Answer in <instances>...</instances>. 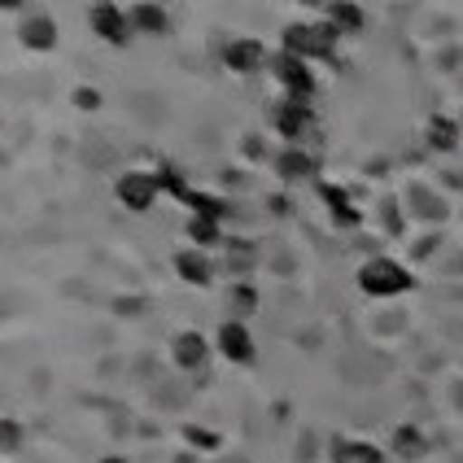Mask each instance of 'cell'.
Listing matches in <instances>:
<instances>
[{"mask_svg": "<svg viewBox=\"0 0 463 463\" xmlns=\"http://www.w3.org/2000/svg\"><path fill=\"white\" fill-rule=\"evenodd\" d=\"M180 202L193 206V214H210V219H223V214H228V206H223L219 197H210V193H193V188H188Z\"/></svg>", "mask_w": 463, "mask_h": 463, "instance_id": "obj_21", "label": "cell"}, {"mask_svg": "<svg viewBox=\"0 0 463 463\" xmlns=\"http://www.w3.org/2000/svg\"><path fill=\"white\" fill-rule=\"evenodd\" d=\"M333 455L336 463H385L376 446H363V441H341V446H333Z\"/></svg>", "mask_w": 463, "mask_h": 463, "instance_id": "obj_19", "label": "cell"}, {"mask_svg": "<svg viewBox=\"0 0 463 463\" xmlns=\"http://www.w3.org/2000/svg\"><path fill=\"white\" fill-rule=\"evenodd\" d=\"M433 250H438V236H429V241H420V245H415V258L433 254Z\"/></svg>", "mask_w": 463, "mask_h": 463, "instance_id": "obj_28", "label": "cell"}, {"mask_svg": "<svg viewBox=\"0 0 463 463\" xmlns=\"http://www.w3.org/2000/svg\"><path fill=\"white\" fill-rule=\"evenodd\" d=\"M118 315H140V298H118Z\"/></svg>", "mask_w": 463, "mask_h": 463, "instance_id": "obj_26", "label": "cell"}, {"mask_svg": "<svg viewBox=\"0 0 463 463\" xmlns=\"http://www.w3.org/2000/svg\"><path fill=\"white\" fill-rule=\"evenodd\" d=\"M319 197H324V206L333 210L336 228H359V210L350 206V193H345V188H336V184H319Z\"/></svg>", "mask_w": 463, "mask_h": 463, "instance_id": "obj_13", "label": "cell"}, {"mask_svg": "<svg viewBox=\"0 0 463 463\" xmlns=\"http://www.w3.org/2000/svg\"><path fill=\"white\" fill-rule=\"evenodd\" d=\"M75 105L79 109H101V92L97 88H75Z\"/></svg>", "mask_w": 463, "mask_h": 463, "instance_id": "obj_25", "label": "cell"}, {"mask_svg": "<svg viewBox=\"0 0 463 463\" xmlns=\"http://www.w3.org/2000/svg\"><path fill=\"white\" fill-rule=\"evenodd\" d=\"M245 157H262V140L258 136H245Z\"/></svg>", "mask_w": 463, "mask_h": 463, "instance_id": "obj_27", "label": "cell"}, {"mask_svg": "<svg viewBox=\"0 0 463 463\" xmlns=\"http://www.w3.org/2000/svg\"><path fill=\"white\" fill-rule=\"evenodd\" d=\"M271 75L280 79L284 101L310 105V97H315V75H310V66L302 61V57H293V52H276V57H271Z\"/></svg>", "mask_w": 463, "mask_h": 463, "instance_id": "obj_3", "label": "cell"}, {"mask_svg": "<svg viewBox=\"0 0 463 463\" xmlns=\"http://www.w3.org/2000/svg\"><path fill=\"white\" fill-rule=\"evenodd\" d=\"M324 18L336 26V35H341V31H363V23H367V14H363L359 5H345V0L328 5V9H324Z\"/></svg>", "mask_w": 463, "mask_h": 463, "instance_id": "obj_18", "label": "cell"}, {"mask_svg": "<svg viewBox=\"0 0 463 463\" xmlns=\"http://www.w3.org/2000/svg\"><path fill=\"white\" fill-rule=\"evenodd\" d=\"M284 52H293V57H333L336 52V26L324 18V23H293L284 26Z\"/></svg>", "mask_w": 463, "mask_h": 463, "instance_id": "obj_2", "label": "cell"}, {"mask_svg": "<svg viewBox=\"0 0 463 463\" xmlns=\"http://www.w3.org/2000/svg\"><path fill=\"white\" fill-rule=\"evenodd\" d=\"M188 241H193V250H210V245H219L223 241V232H219V219H210V214H188Z\"/></svg>", "mask_w": 463, "mask_h": 463, "instance_id": "obj_17", "label": "cell"}, {"mask_svg": "<svg viewBox=\"0 0 463 463\" xmlns=\"http://www.w3.org/2000/svg\"><path fill=\"white\" fill-rule=\"evenodd\" d=\"M88 23H92V31L101 35L105 44H118V49L128 44L131 31H136L131 18H128V9H118V5H109V0H101V5L88 9Z\"/></svg>", "mask_w": 463, "mask_h": 463, "instance_id": "obj_4", "label": "cell"}, {"mask_svg": "<svg viewBox=\"0 0 463 463\" xmlns=\"http://www.w3.org/2000/svg\"><path fill=\"white\" fill-rule=\"evenodd\" d=\"M223 66H228L232 75H254V71L267 66V49L258 40H232L228 49H223Z\"/></svg>", "mask_w": 463, "mask_h": 463, "instance_id": "obj_8", "label": "cell"}, {"mask_svg": "<svg viewBox=\"0 0 463 463\" xmlns=\"http://www.w3.org/2000/svg\"><path fill=\"white\" fill-rule=\"evenodd\" d=\"M184 441H188L193 450H202V455H214V450L223 446V438H219L214 429H202V424H184Z\"/></svg>", "mask_w": 463, "mask_h": 463, "instance_id": "obj_20", "label": "cell"}, {"mask_svg": "<svg viewBox=\"0 0 463 463\" xmlns=\"http://www.w3.org/2000/svg\"><path fill=\"white\" fill-rule=\"evenodd\" d=\"M276 175L284 184H302V180H315V157L307 149H298V145H288L280 157H276Z\"/></svg>", "mask_w": 463, "mask_h": 463, "instance_id": "obj_11", "label": "cell"}, {"mask_svg": "<svg viewBox=\"0 0 463 463\" xmlns=\"http://www.w3.org/2000/svg\"><path fill=\"white\" fill-rule=\"evenodd\" d=\"M26 441V429L18 420H9V415H0V455H18Z\"/></svg>", "mask_w": 463, "mask_h": 463, "instance_id": "obj_22", "label": "cell"}, {"mask_svg": "<svg viewBox=\"0 0 463 463\" xmlns=\"http://www.w3.org/2000/svg\"><path fill=\"white\" fill-rule=\"evenodd\" d=\"M171 359H175V367H184V372H202L210 359V345L202 333H180L175 341H171Z\"/></svg>", "mask_w": 463, "mask_h": 463, "instance_id": "obj_10", "label": "cell"}, {"mask_svg": "<svg viewBox=\"0 0 463 463\" xmlns=\"http://www.w3.org/2000/svg\"><path fill=\"white\" fill-rule=\"evenodd\" d=\"M271 123H276V131H280L288 145H298V140L315 128V114H310V105L280 101V105H276V114H271Z\"/></svg>", "mask_w": 463, "mask_h": 463, "instance_id": "obj_7", "label": "cell"}, {"mask_svg": "<svg viewBox=\"0 0 463 463\" xmlns=\"http://www.w3.org/2000/svg\"><path fill=\"white\" fill-rule=\"evenodd\" d=\"M128 18H131V26H136V31H145V35H162V31L171 26L166 9H162V5H149V0H145V5H131Z\"/></svg>", "mask_w": 463, "mask_h": 463, "instance_id": "obj_14", "label": "cell"}, {"mask_svg": "<svg viewBox=\"0 0 463 463\" xmlns=\"http://www.w3.org/2000/svg\"><path fill=\"white\" fill-rule=\"evenodd\" d=\"M114 193H118V202L128 210H149L157 202V193H162V180H157L154 171H128Z\"/></svg>", "mask_w": 463, "mask_h": 463, "instance_id": "obj_5", "label": "cell"}, {"mask_svg": "<svg viewBox=\"0 0 463 463\" xmlns=\"http://www.w3.org/2000/svg\"><path fill=\"white\" fill-rule=\"evenodd\" d=\"M219 354L228 363H254V336L250 328L241 324V319H228V324H219Z\"/></svg>", "mask_w": 463, "mask_h": 463, "instance_id": "obj_6", "label": "cell"}, {"mask_svg": "<svg viewBox=\"0 0 463 463\" xmlns=\"http://www.w3.org/2000/svg\"><path fill=\"white\" fill-rule=\"evenodd\" d=\"M101 463H128V459H123V455H105Z\"/></svg>", "mask_w": 463, "mask_h": 463, "instance_id": "obj_29", "label": "cell"}, {"mask_svg": "<svg viewBox=\"0 0 463 463\" xmlns=\"http://www.w3.org/2000/svg\"><path fill=\"white\" fill-rule=\"evenodd\" d=\"M381 219H385L389 236H402V228H407V223H402V210H398V202H393V197H385V202H381Z\"/></svg>", "mask_w": 463, "mask_h": 463, "instance_id": "obj_24", "label": "cell"}, {"mask_svg": "<svg viewBox=\"0 0 463 463\" xmlns=\"http://www.w3.org/2000/svg\"><path fill=\"white\" fill-rule=\"evenodd\" d=\"M175 271H180L184 284H197V288H206V284L214 280L206 250H180V254H175Z\"/></svg>", "mask_w": 463, "mask_h": 463, "instance_id": "obj_12", "label": "cell"}, {"mask_svg": "<svg viewBox=\"0 0 463 463\" xmlns=\"http://www.w3.org/2000/svg\"><path fill=\"white\" fill-rule=\"evenodd\" d=\"M393 455L398 459H424L429 455V441H424V433L415 424H398L393 429Z\"/></svg>", "mask_w": 463, "mask_h": 463, "instance_id": "obj_15", "label": "cell"}, {"mask_svg": "<svg viewBox=\"0 0 463 463\" xmlns=\"http://www.w3.org/2000/svg\"><path fill=\"white\" fill-rule=\"evenodd\" d=\"M228 302L236 310H241V315H250V310L258 307V293H254V284H232L228 288Z\"/></svg>", "mask_w": 463, "mask_h": 463, "instance_id": "obj_23", "label": "cell"}, {"mask_svg": "<svg viewBox=\"0 0 463 463\" xmlns=\"http://www.w3.org/2000/svg\"><path fill=\"white\" fill-rule=\"evenodd\" d=\"M429 149H438V154H455L459 149V128H455V118H446V114H438V118H429Z\"/></svg>", "mask_w": 463, "mask_h": 463, "instance_id": "obj_16", "label": "cell"}, {"mask_svg": "<svg viewBox=\"0 0 463 463\" xmlns=\"http://www.w3.org/2000/svg\"><path fill=\"white\" fill-rule=\"evenodd\" d=\"M359 288L367 298H398V293L415 288V276L393 258H367L359 267Z\"/></svg>", "mask_w": 463, "mask_h": 463, "instance_id": "obj_1", "label": "cell"}, {"mask_svg": "<svg viewBox=\"0 0 463 463\" xmlns=\"http://www.w3.org/2000/svg\"><path fill=\"white\" fill-rule=\"evenodd\" d=\"M18 40L31 52H49V49H57V23H52L49 14H31V18L18 23Z\"/></svg>", "mask_w": 463, "mask_h": 463, "instance_id": "obj_9", "label": "cell"}]
</instances>
